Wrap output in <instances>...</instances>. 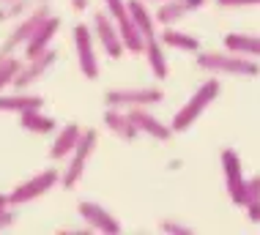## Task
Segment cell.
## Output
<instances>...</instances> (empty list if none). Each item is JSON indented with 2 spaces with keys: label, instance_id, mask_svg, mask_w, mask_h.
Returning a JSON list of instances; mask_svg holds the SVG:
<instances>
[{
  "label": "cell",
  "instance_id": "obj_1",
  "mask_svg": "<svg viewBox=\"0 0 260 235\" xmlns=\"http://www.w3.org/2000/svg\"><path fill=\"white\" fill-rule=\"evenodd\" d=\"M198 66L211 74H228V77H257L260 66L257 60H249L247 55H236V52H200L198 55Z\"/></svg>",
  "mask_w": 260,
  "mask_h": 235
},
{
  "label": "cell",
  "instance_id": "obj_2",
  "mask_svg": "<svg viewBox=\"0 0 260 235\" xmlns=\"http://www.w3.org/2000/svg\"><path fill=\"white\" fill-rule=\"evenodd\" d=\"M219 90H222V85L216 82L214 77L203 82L200 88L192 93V98H189V102L181 107L178 112H175V118H173V131H186V129H192L194 120H198L203 112L208 110V104H214V102H216Z\"/></svg>",
  "mask_w": 260,
  "mask_h": 235
},
{
  "label": "cell",
  "instance_id": "obj_3",
  "mask_svg": "<svg viewBox=\"0 0 260 235\" xmlns=\"http://www.w3.org/2000/svg\"><path fill=\"white\" fill-rule=\"evenodd\" d=\"M104 6H107L110 17L118 22L121 27V36H123V47L129 49V52H145V36L137 30V25L132 22V14H129V3L126 0H104Z\"/></svg>",
  "mask_w": 260,
  "mask_h": 235
},
{
  "label": "cell",
  "instance_id": "obj_4",
  "mask_svg": "<svg viewBox=\"0 0 260 235\" xmlns=\"http://www.w3.org/2000/svg\"><path fill=\"white\" fill-rule=\"evenodd\" d=\"M222 173H224V189H228L230 203L244 205L247 203V181L249 178H244L241 159H238V153L233 148H224L222 151Z\"/></svg>",
  "mask_w": 260,
  "mask_h": 235
},
{
  "label": "cell",
  "instance_id": "obj_5",
  "mask_svg": "<svg viewBox=\"0 0 260 235\" xmlns=\"http://www.w3.org/2000/svg\"><path fill=\"white\" fill-rule=\"evenodd\" d=\"M96 140H99V134H96L93 129L82 131V137H80V142H77V148H74V153H72V161H69V170H66V173H63V178H60V183H63L66 189H74L77 181L82 178L90 153H93V148H96Z\"/></svg>",
  "mask_w": 260,
  "mask_h": 235
},
{
  "label": "cell",
  "instance_id": "obj_6",
  "mask_svg": "<svg viewBox=\"0 0 260 235\" xmlns=\"http://www.w3.org/2000/svg\"><path fill=\"white\" fill-rule=\"evenodd\" d=\"M60 181V173L58 170H41L39 175H33L30 181H25V183H19L17 189L11 191V205H25V203H33L36 197L41 194H47L55 183Z\"/></svg>",
  "mask_w": 260,
  "mask_h": 235
},
{
  "label": "cell",
  "instance_id": "obj_7",
  "mask_svg": "<svg viewBox=\"0 0 260 235\" xmlns=\"http://www.w3.org/2000/svg\"><path fill=\"white\" fill-rule=\"evenodd\" d=\"M93 33L96 39H99V44L104 47V52L110 55V58H121L123 55V36H121V27L118 22L110 17V11H96L93 14Z\"/></svg>",
  "mask_w": 260,
  "mask_h": 235
},
{
  "label": "cell",
  "instance_id": "obj_8",
  "mask_svg": "<svg viewBox=\"0 0 260 235\" xmlns=\"http://www.w3.org/2000/svg\"><path fill=\"white\" fill-rule=\"evenodd\" d=\"M74 49H77V60H80L82 77L96 80L99 77V60H96V49H93V33L82 22L74 25Z\"/></svg>",
  "mask_w": 260,
  "mask_h": 235
},
{
  "label": "cell",
  "instance_id": "obj_9",
  "mask_svg": "<svg viewBox=\"0 0 260 235\" xmlns=\"http://www.w3.org/2000/svg\"><path fill=\"white\" fill-rule=\"evenodd\" d=\"M165 93L159 88H118V90H107L104 102L110 107H126V110H135V107H145V104H159Z\"/></svg>",
  "mask_w": 260,
  "mask_h": 235
},
{
  "label": "cell",
  "instance_id": "obj_10",
  "mask_svg": "<svg viewBox=\"0 0 260 235\" xmlns=\"http://www.w3.org/2000/svg\"><path fill=\"white\" fill-rule=\"evenodd\" d=\"M77 211H80V216L88 222L90 230H99L104 235H118L121 232V222H118L107 208H102L99 203H88L85 200V203L77 205Z\"/></svg>",
  "mask_w": 260,
  "mask_h": 235
},
{
  "label": "cell",
  "instance_id": "obj_11",
  "mask_svg": "<svg viewBox=\"0 0 260 235\" xmlns=\"http://www.w3.org/2000/svg\"><path fill=\"white\" fill-rule=\"evenodd\" d=\"M50 19V11H47V6H41V9H36L30 14V17H25L22 22H19L17 27H14V33L9 36V41H6V47H3V52H11L14 47H19V44H27V41L33 39V33L39 30L41 25Z\"/></svg>",
  "mask_w": 260,
  "mask_h": 235
},
{
  "label": "cell",
  "instance_id": "obj_12",
  "mask_svg": "<svg viewBox=\"0 0 260 235\" xmlns=\"http://www.w3.org/2000/svg\"><path fill=\"white\" fill-rule=\"evenodd\" d=\"M206 6V0H167V3H161L159 6V11H156V19L165 27H170L175 25L178 19H184L189 11H198Z\"/></svg>",
  "mask_w": 260,
  "mask_h": 235
},
{
  "label": "cell",
  "instance_id": "obj_13",
  "mask_svg": "<svg viewBox=\"0 0 260 235\" xmlns=\"http://www.w3.org/2000/svg\"><path fill=\"white\" fill-rule=\"evenodd\" d=\"M55 49H47L44 55H39V58H30V63H27L25 69H19V74H17V80H14V85H17V90H22V88H27V85H33L39 80L41 74H44L47 69L55 63Z\"/></svg>",
  "mask_w": 260,
  "mask_h": 235
},
{
  "label": "cell",
  "instance_id": "obj_14",
  "mask_svg": "<svg viewBox=\"0 0 260 235\" xmlns=\"http://www.w3.org/2000/svg\"><path fill=\"white\" fill-rule=\"evenodd\" d=\"M58 27H60V17H50L36 33H33V39L25 44L27 60H30V58H39V55H44L47 49H50V41H52V36L58 33Z\"/></svg>",
  "mask_w": 260,
  "mask_h": 235
},
{
  "label": "cell",
  "instance_id": "obj_15",
  "mask_svg": "<svg viewBox=\"0 0 260 235\" xmlns=\"http://www.w3.org/2000/svg\"><path fill=\"white\" fill-rule=\"evenodd\" d=\"M129 115L132 120H135V126L143 134H148V137L153 140H170V134H173V126H165L159 118H153L151 112H145L143 107H135V110H129Z\"/></svg>",
  "mask_w": 260,
  "mask_h": 235
},
{
  "label": "cell",
  "instance_id": "obj_16",
  "mask_svg": "<svg viewBox=\"0 0 260 235\" xmlns=\"http://www.w3.org/2000/svg\"><path fill=\"white\" fill-rule=\"evenodd\" d=\"M104 126L115 134V137L121 140H135L140 129L135 126V120H132L129 112H121V107H110L107 112H104Z\"/></svg>",
  "mask_w": 260,
  "mask_h": 235
},
{
  "label": "cell",
  "instance_id": "obj_17",
  "mask_svg": "<svg viewBox=\"0 0 260 235\" xmlns=\"http://www.w3.org/2000/svg\"><path fill=\"white\" fill-rule=\"evenodd\" d=\"M82 137V129L77 123H69L66 129H63L58 137H55L52 142V148H50V159H66V156H72L74 153V148H77V142H80Z\"/></svg>",
  "mask_w": 260,
  "mask_h": 235
},
{
  "label": "cell",
  "instance_id": "obj_18",
  "mask_svg": "<svg viewBox=\"0 0 260 235\" xmlns=\"http://www.w3.org/2000/svg\"><path fill=\"white\" fill-rule=\"evenodd\" d=\"M224 47L236 55H247V58H260V36L252 33H228L224 36Z\"/></svg>",
  "mask_w": 260,
  "mask_h": 235
},
{
  "label": "cell",
  "instance_id": "obj_19",
  "mask_svg": "<svg viewBox=\"0 0 260 235\" xmlns=\"http://www.w3.org/2000/svg\"><path fill=\"white\" fill-rule=\"evenodd\" d=\"M145 58H148V66L159 80H165L170 74V66H167V58H165V44H161L159 36H151L145 41Z\"/></svg>",
  "mask_w": 260,
  "mask_h": 235
},
{
  "label": "cell",
  "instance_id": "obj_20",
  "mask_svg": "<svg viewBox=\"0 0 260 235\" xmlns=\"http://www.w3.org/2000/svg\"><path fill=\"white\" fill-rule=\"evenodd\" d=\"M44 98L33 93H14V96H0V112H17L22 115L27 110H41Z\"/></svg>",
  "mask_w": 260,
  "mask_h": 235
},
{
  "label": "cell",
  "instance_id": "obj_21",
  "mask_svg": "<svg viewBox=\"0 0 260 235\" xmlns=\"http://www.w3.org/2000/svg\"><path fill=\"white\" fill-rule=\"evenodd\" d=\"M165 47H173V49H181V52H198L200 49V41L189 33H181V30H173V27H165V33L159 36Z\"/></svg>",
  "mask_w": 260,
  "mask_h": 235
},
{
  "label": "cell",
  "instance_id": "obj_22",
  "mask_svg": "<svg viewBox=\"0 0 260 235\" xmlns=\"http://www.w3.org/2000/svg\"><path fill=\"white\" fill-rule=\"evenodd\" d=\"M22 120V129L25 131H33V134H50L55 131V120L50 115H41V110H27L19 115Z\"/></svg>",
  "mask_w": 260,
  "mask_h": 235
},
{
  "label": "cell",
  "instance_id": "obj_23",
  "mask_svg": "<svg viewBox=\"0 0 260 235\" xmlns=\"http://www.w3.org/2000/svg\"><path fill=\"white\" fill-rule=\"evenodd\" d=\"M129 14H132V22L137 25V30L145 36V41H148L151 36H156L153 33V17L148 14L143 0H129Z\"/></svg>",
  "mask_w": 260,
  "mask_h": 235
},
{
  "label": "cell",
  "instance_id": "obj_24",
  "mask_svg": "<svg viewBox=\"0 0 260 235\" xmlns=\"http://www.w3.org/2000/svg\"><path fill=\"white\" fill-rule=\"evenodd\" d=\"M244 208H247L249 222L260 224V175L247 181V203H244Z\"/></svg>",
  "mask_w": 260,
  "mask_h": 235
},
{
  "label": "cell",
  "instance_id": "obj_25",
  "mask_svg": "<svg viewBox=\"0 0 260 235\" xmlns=\"http://www.w3.org/2000/svg\"><path fill=\"white\" fill-rule=\"evenodd\" d=\"M19 69H22V63H19L17 58H9V55H6V58L0 60V90H3L6 85H14Z\"/></svg>",
  "mask_w": 260,
  "mask_h": 235
},
{
  "label": "cell",
  "instance_id": "obj_26",
  "mask_svg": "<svg viewBox=\"0 0 260 235\" xmlns=\"http://www.w3.org/2000/svg\"><path fill=\"white\" fill-rule=\"evenodd\" d=\"M159 227H161V232H173V235H192L194 232L189 224H178V222H170V219H165Z\"/></svg>",
  "mask_w": 260,
  "mask_h": 235
},
{
  "label": "cell",
  "instance_id": "obj_27",
  "mask_svg": "<svg viewBox=\"0 0 260 235\" xmlns=\"http://www.w3.org/2000/svg\"><path fill=\"white\" fill-rule=\"evenodd\" d=\"M222 9H244V6H260V0H216Z\"/></svg>",
  "mask_w": 260,
  "mask_h": 235
},
{
  "label": "cell",
  "instance_id": "obj_28",
  "mask_svg": "<svg viewBox=\"0 0 260 235\" xmlns=\"http://www.w3.org/2000/svg\"><path fill=\"white\" fill-rule=\"evenodd\" d=\"M14 222H17V216H14L11 211H3V213H0V230H9Z\"/></svg>",
  "mask_w": 260,
  "mask_h": 235
},
{
  "label": "cell",
  "instance_id": "obj_29",
  "mask_svg": "<svg viewBox=\"0 0 260 235\" xmlns=\"http://www.w3.org/2000/svg\"><path fill=\"white\" fill-rule=\"evenodd\" d=\"M9 205H11V197L9 194H0V213L9 211Z\"/></svg>",
  "mask_w": 260,
  "mask_h": 235
},
{
  "label": "cell",
  "instance_id": "obj_30",
  "mask_svg": "<svg viewBox=\"0 0 260 235\" xmlns=\"http://www.w3.org/2000/svg\"><path fill=\"white\" fill-rule=\"evenodd\" d=\"M85 6H88V0H72V9L74 11H82Z\"/></svg>",
  "mask_w": 260,
  "mask_h": 235
},
{
  "label": "cell",
  "instance_id": "obj_31",
  "mask_svg": "<svg viewBox=\"0 0 260 235\" xmlns=\"http://www.w3.org/2000/svg\"><path fill=\"white\" fill-rule=\"evenodd\" d=\"M3 3H14V0H3Z\"/></svg>",
  "mask_w": 260,
  "mask_h": 235
},
{
  "label": "cell",
  "instance_id": "obj_32",
  "mask_svg": "<svg viewBox=\"0 0 260 235\" xmlns=\"http://www.w3.org/2000/svg\"><path fill=\"white\" fill-rule=\"evenodd\" d=\"M156 3H167V0H156Z\"/></svg>",
  "mask_w": 260,
  "mask_h": 235
}]
</instances>
